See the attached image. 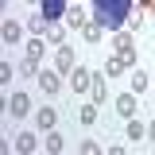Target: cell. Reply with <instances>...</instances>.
<instances>
[{
    "mask_svg": "<svg viewBox=\"0 0 155 155\" xmlns=\"http://www.w3.org/2000/svg\"><path fill=\"white\" fill-rule=\"evenodd\" d=\"M132 8H136V0H93V19L101 27H124Z\"/></svg>",
    "mask_w": 155,
    "mask_h": 155,
    "instance_id": "obj_1",
    "label": "cell"
},
{
    "mask_svg": "<svg viewBox=\"0 0 155 155\" xmlns=\"http://www.w3.org/2000/svg\"><path fill=\"white\" fill-rule=\"evenodd\" d=\"M74 66H78V58H74V47H70V43H58V47H54V70L70 78V70H74Z\"/></svg>",
    "mask_w": 155,
    "mask_h": 155,
    "instance_id": "obj_2",
    "label": "cell"
},
{
    "mask_svg": "<svg viewBox=\"0 0 155 155\" xmlns=\"http://www.w3.org/2000/svg\"><path fill=\"white\" fill-rule=\"evenodd\" d=\"M66 0H39V16L47 19V23H54V19H66Z\"/></svg>",
    "mask_w": 155,
    "mask_h": 155,
    "instance_id": "obj_3",
    "label": "cell"
},
{
    "mask_svg": "<svg viewBox=\"0 0 155 155\" xmlns=\"http://www.w3.org/2000/svg\"><path fill=\"white\" fill-rule=\"evenodd\" d=\"M39 89L47 97H54L58 89H62V74H58V70H39Z\"/></svg>",
    "mask_w": 155,
    "mask_h": 155,
    "instance_id": "obj_4",
    "label": "cell"
},
{
    "mask_svg": "<svg viewBox=\"0 0 155 155\" xmlns=\"http://www.w3.org/2000/svg\"><path fill=\"white\" fill-rule=\"evenodd\" d=\"M8 113L16 116V120L31 116V97H27V93H12V97H8Z\"/></svg>",
    "mask_w": 155,
    "mask_h": 155,
    "instance_id": "obj_5",
    "label": "cell"
},
{
    "mask_svg": "<svg viewBox=\"0 0 155 155\" xmlns=\"http://www.w3.org/2000/svg\"><path fill=\"white\" fill-rule=\"evenodd\" d=\"M35 124L43 128V132H54L58 128V113L51 109V105H43V109H35Z\"/></svg>",
    "mask_w": 155,
    "mask_h": 155,
    "instance_id": "obj_6",
    "label": "cell"
},
{
    "mask_svg": "<svg viewBox=\"0 0 155 155\" xmlns=\"http://www.w3.org/2000/svg\"><path fill=\"white\" fill-rule=\"evenodd\" d=\"M89 70H85V66H74V70H70V85H74V93H89Z\"/></svg>",
    "mask_w": 155,
    "mask_h": 155,
    "instance_id": "obj_7",
    "label": "cell"
},
{
    "mask_svg": "<svg viewBox=\"0 0 155 155\" xmlns=\"http://www.w3.org/2000/svg\"><path fill=\"white\" fill-rule=\"evenodd\" d=\"M19 39H23V23H19V19H4V43L16 47Z\"/></svg>",
    "mask_w": 155,
    "mask_h": 155,
    "instance_id": "obj_8",
    "label": "cell"
},
{
    "mask_svg": "<svg viewBox=\"0 0 155 155\" xmlns=\"http://www.w3.org/2000/svg\"><path fill=\"white\" fill-rule=\"evenodd\" d=\"M35 147H39L35 132H19V136H16V151H19V155H31Z\"/></svg>",
    "mask_w": 155,
    "mask_h": 155,
    "instance_id": "obj_9",
    "label": "cell"
},
{
    "mask_svg": "<svg viewBox=\"0 0 155 155\" xmlns=\"http://www.w3.org/2000/svg\"><path fill=\"white\" fill-rule=\"evenodd\" d=\"M105 78H109V74H93V78H89V97H93V101H105V97H109Z\"/></svg>",
    "mask_w": 155,
    "mask_h": 155,
    "instance_id": "obj_10",
    "label": "cell"
},
{
    "mask_svg": "<svg viewBox=\"0 0 155 155\" xmlns=\"http://www.w3.org/2000/svg\"><path fill=\"white\" fill-rule=\"evenodd\" d=\"M116 113L124 116V120L136 116V97H132V93H120V97H116Z\"/></svg>",
    "mask_w": 155,
    "mask_h": 155,
    "instance_id": "obj_11",
    "label": "cell"
},
{
    "mask_svg": "<svg viewBox=\"0 0 155 155\" xmlns=\"http://www.w3.org/2000/svg\"><path fill=\"white\" fill-rule=\"evenodd\" d=\"M43 54H47V39H43V35H31V43H27V58L39 62Z\"/></svg>",
    "mask_w": 155,
    "mask_h": 155,
    "instance_id": "obj_12",
    "label": "cell"
},
{
    "mask_svg": "<svg viewBox=\"0 0 155 155\" xmlns=\"http://www.w3.org/2000/svg\"><path fill=\"white\" fill-rule=\"evenodd\" d=\"M81 23H85V8L81 4H70L66 8V27H81Z\"/></svg>",
    "mask_w": 155,
    "mask_h": 155,
    "instance_id": "obj_13",
    "label": "cell"
},
{
    "mask_svg": "<svg viewBox=\"0 0 155 155\" xmlns=\"http://www.w3.org/2000/svg\"><path fill=\"white\" fill-rule=\"evenodd\" d=\"M81 35H85V43H101V23L97 19H85L81 23Z\"/></svg>",
    "mask_w": 155,
    "mask_h": 155,
    "instance_id": "obj_14",
    "label": "cell"
},
{
    "mask_svg": "<svg viewBox=\"0 0 155 155\" xmlns=\"http://www.w3.org/2000/svg\"><path fill=\"white\" fill-rule=\"evenodd\" d=\"M124 70H128V62H124V58H120V54H113V58H109V62H105V74H109V78H116V74H124Z\"/></svg>",
    "mask_w": 155,
    "mask_h": 155,
    "instance_id": "obj_15",
    "label": "cell"
},
{
    "mask_svg": "<svg viewBox=\"0 0 155 155\" xmlns=\"http://www.w3.org/2000/svg\"><path fill=\"white\" fill-rule=\"evenodd\" d=\"M47 151H51V155H62V151H66V140H62L58 132H47Z\"/></svg>",
    "mask_w": 155,
    "mask_h": 155,
    "instance_id": "obj_16",
    "label": "cell"
},
{
    "mask_svg": "<svg viewBox=\"0 0 155 155\" xmlns=\"http://www.w3.org/2000/svg\"><path fill=\"white\" fill-rule=\"evenodd\" d=\"M124 132H128V140H143V136H147V124H140V120L128 116V128H124Z\"/></svg>",
    "mask_w": 155,
    "mask_h": 155,
    "instance_id": "obj_17",
    "label": "cell"
},
{
    "mask_svg": "<svg viewBox=\"0 0 155 155\" xmlns=\"http://www.w3.org/2000/svg\"><path fill=\"white\" fill-rule=\"evenodd\" d=\"M78 120H81V124H97V101L93 105H81V109H78Z\"/></svg>",
    "mask_w": 155,
    "mask_h": 155,
    "instance_id": "obj_18",
    "label": "cell"
},
{
    "mask_svg": "<svg viewBox=\"0 0 155 155\" xmlns=\"http://www.w3.org/2000/svg\"><path fill=\"white\" fill-rule=\"evenodd\" d=\"M147 85H151V78L143 74V70H136V74H132V93H143Z\"/></svg>",
    "mask_w": 155,
    "mask_h": 155,
    "instance_id": "obj_19",
    "label": "cell"
},
{
    "mask_svg": "<svg viewBox=\"0 0 155 155\" xmlns=\"http://www.w3.org/2000/svg\"><path fill=\"white\" fill-rule=\"evenodd\" d=\"M16 74H23V78H39V62H31V58H23L16 66Z\"/></svg>",
    "mask_w": 155,
    "mask_h": 155,
    "instance_id": "obj_20",
    "label": "cell"
},
{
    "mask_svg": "<svg viewBox=\"0 0 155 155\" xmlns=\"http://www.w3.org/2000/svg\"><path fill=\"white\" fill-rule=\"evenodd\" d=\"M113 47H116V51H128V47H132V31H116V35H113Z\"/></svg>",
    "mask_w": 155,
    "mask_h": 155,
    "instance_id": "obj_21",
    "label": "cell"
},
{
    "mask_svg": "<svg viewBox=\"0 0 155 155\" xmlns=\"http://www.w3.org/2000/svg\"><path fill=\"white\" fill-rule=\"evenodd\" d=\"M47 31H51V23H47L43 16H35V19H31V35H43V39H47Z\"/></svg>",
    "mask_w": 155,
    "mask_h": 155,
    "instance_id": "obj_22",
    "label": "cell"
},
{
    "mask_svg": "<svg viewBox=\"0 0 155 155\" xmlns=\"http://www.w3.org/2000/svg\"><path fill=\"white\" fill-rule=\"evenodd\" d=\"M78 147H81V155H101V143L97 140H81Z\"/></svg>",
    "mask_w": 155,
    "mask_h": 155,
    "instance_id": "obj_23",
    "label": "cell"
},
{
    "mask_svg": "<svg viewBox=\"0 0 155 155\" xmlns=\"http://www.w3.org/2000/svg\"><path fill=\"white\" fill-rule=\"evenodd\" d=\"M128 27H132V31H136V27H143V8H132V16H128Z\"/></svg>",
    "mask_w": 155,
    "mask_h": 155,
    "instance_id": "obj_24",
    "label": "cell"
},
{
    "mask_svg": "<svg viewBox=\"0 0 155 155\" xmlns=\"http://www.w3.org/2000/svg\"><path fill=\"white\" fill-rule=\"evenodd\" d=\"M12 74H16V66L12 62H0V81H12Z\"/></svg>",
    "mask_w": 155,
    "mask_h": 155,
    "instance_id": "obj_25",
    "label": "cell"
},
{
    "mask_svg": "<svg viewBox=\"0 0 155 155\" xmlns=\"http://www.w3.org/2000/svg\"><path fill=\"white\" fill-rule=\"evenodd\" d=\"M47 43H54V47H58V43H62V27H51V31H47Z\"/></svg>",
    "mask_w": 155,
    "mask_h": 155,
    "instance_id": "obj_26",
    "label": "cell"
},
{
    "mask_svg": "<svg viewBox=\"0 0 155 155\" xmlns=\"http://www.w3.org/2000/svg\"><path fill=\"white\" fill-rule=\"evenodd\" d=\"M147 140H155V120H147Z\"/></svg>",
    "mask_w": 155,
    "mask_h": 155,
    "instance_id": "obj_27",
    "label": "cell"
},
{
    "mask_svg": "<svg viewBox=\"0 0 155 155\" xmlns=\"http://www.w3.org/2000/svg\"><path fill=\"white\" fill-rule=\"evenodd\" d=\"M143 12H147V16H155V0H147V8H143Z\"/></svg>",
    "mask_w": 155,
    "mask_h": 155,
    "instance_id": "obj_28",
    "label": "cell"
},
{
    "mask_svg": "<svg viewBox=\"0 0 155 155\" xmlns=\"http://www.w3.org/2000/svg\"><path fill=\"white\" fill-rule=\"evenodd\" d=\"M27 4H39V0H27Z\"/></svg>",
    "mask_w": 155,
    "mask_h": 155,
    "instance_id": "obj_29",
    "label": "cell"
}]
</instances>
